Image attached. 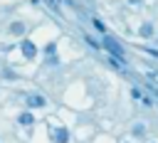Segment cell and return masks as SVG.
I'll return each instance as SVG.
<instances>
[{
	"mask_svg": "<svg viewBox=\"0 0 158 143\" xmlns=\"http://www.w3.org/2000/svg\"><path fill=\"white\" fill-rule=\"evenodd\" d=\"M101 44H104V47H106V49H109V52L114 54V59H121V64H123V49H121V47H118V44H116V42L111 39V37H106V39H104Z\"/></svg>",
	"mask_w": 158,
	"mask_h": 143,
	"instance_id": "6da1fadb",
	"label": "cell"
},
{
	"mask_svg": "<svg viewBox=\"0 0 158 143\" xmlns=\"http://www.w3.org/2000/svg\"><path fill=\"white\" fill-rule=\"evenodd\" d=\"M52 141L54 143H67L69 141V131L67 128H54L52 131Z\"/></svg>",
	"mask_w": 158,
	"mask_h": 143,
	"instance_id": "7a4b0ae2",
	"label": "cell"
},
{
	"mask_svg": "<svg viewBox=\"0 0 158 143\" xmlns=\"http://www.w3.org/2000/svg\"><path fill=\"white\" fill-rule=\"evenodd\" d=\"M20 49H22V54H25L27 59H35V54H37V49H35V44H32L30 39H25V42L20 44Z\"/></svg>",
	"mask_w": 158,
	"mask_h": 143,
	"instance_id": "3957f363",
	"label": "cell"
},
{
	"mask_svg": "<svg viewBox=\"0 0 158 143\" xmlns=\"http://www.w3.org/2000/svg\"><path fill=\"white\" fill-rule=\"evenodd\" d=\"M27 104H30L32 108H40V106H44V104H47V99H44V96H30V99H27Z\"/></svg>",
	"mask_w": 158,
	"mask_h": 143,
	"instance_id": "277c9868",
	"label": "cell"
},
{
	"mask_svg": "<svg viewBox=\"0 0 158 143\" xmlns=\"http://www.w3.org/2000/svg\"><path fill=\"white\" fill-rule=\"evenodd\" d=\"M10 32H12V35H22V32H25V25H22V22H12V25H10Z\"/></svg>",
	"mask_w": 158,
	"mask_h": 143,
	"instance_id": "5b68a950",
	"label": "cell"
},
{
	"mask_svg": "<svg viewBox=\"0 0 158 143\" xmlns=\"http://www.w3.org/2000/svg\"><path fill=\"white\" fill-rule=\"evenodd\" d=\"M151 35H153V25H151V22L141 25V37H151Z\"/></svg>",
	"mask_w": 158,
	"mask_h": 143,
	"instance_id": "8992f818",
	"label": "cell"
},
{
	"mask_svg": "<svg viewBox=\"0 0 158 143\" xmlns=\"http://www.w3.org/2000/svg\"><path fill=\"white\" fill-rule=\"evenodd\" d=\"M17 121H20L22 126H30V123H32V113H20V118H17Z\"/></svg>",
	"mask_w": 158,
	"mask_h": 143,
	"instance_id": "52a82bcc",
	"label": "cell"
},
{
	"mask_svg": "<svg viewBox=\"0 0 158 143\" xmlns=\"http://www.w3.org/2000/svg\"><path fill=\"white\" fill-rule=\"evenodd\" d=\"M143 133H146V126H143V123L133 126V136H143Z\"/></svg>",
	"mask_w": 158,
	"mask_h": 143,
	"instance_id": "ba28073f",
	"label": "cell"
},
{
	"mask_svg": "<svg viewBox=\"0 0 158 143\" xmlns=\"http://www.w3.org/2000/svg\"><path fill=\"white\" fill-rule=\"evenodd\" d=\"M94 25H96V30H99V32H106V25H104L101 20H94Z\"/></svg>",
	"mask_w": 158,
	"mask_h": 143,
	"instance_id": "9c48e42d",
	"label": "cell"
},
{
	"mask_svg": "<svg viewBox=\"0 0 158 143\" xmlns=\"http://www.w3.org/2000/svg\"><path fill=\"white\" fill-rule=\"evenodd\" d=\"M128 2H133V5H138V2H141V0H128Z\"/></svg>",
	"mask_w": 158,
	"mask_h": 143,
	"instance_id": "30bf717a",
	"label": "cell"
}]
</instances>
